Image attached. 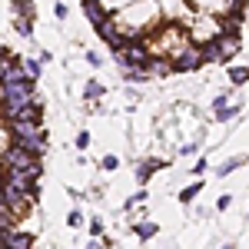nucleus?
<instances>
[{
    "label": "nucleus",
    "instance_id": "nucleus-1",
    "mask_svg": "<svg viewBox=\"0 0 249 249\" xmlns=\"http://www.w3.org/2000/svg\"><path fill=\"white\" fill-rule=\"evenodd\" d=\"M7 133L14 143H20L23 150H30V153L43 156L47 150V140H43V130H40L37 123H34V116H20V120H7Z\"/></svg>",
    "mask_w": 249,
    "mask_h": 249
},
{
    "label": "nucleus",
    "instance_id": "nucleus-2",
    "mask_svg": "<svg viewBox=\"0 0 249 249\" xmlns=\"http://www.w3.org/2000/svg\"><path fill=\"white\" fill-rule=\"evenodd\" d=\"M0 166L3 170H27L34 173V176H40V156L30 153V150H23L20 143H14V146H3V153H0Z\"/></svg>",
    "mask_w": 249,
    "mask_h": 249
},
{
    "label": "nucleus",
    "instance_id": "nucleus-3",
    "mask_svg": "<svg viewBox=\"0 0 249 249\" xmlns=\"http://www.w3.org/2000/svg\"><path fill=\"white\" fill-rule=\"evenodd\" d=\"M239 50V34H223V37H216L213 43H203V53H206V60H213V63H226V60L232 57Z\"/></svg>",
    "mask_w": 249,
    "mask_h": 249
},
{
    "label": "nucleus",
    "instance_id": "nucleus-4",
    "mask_svg": "<svg viewBox=\"0 0 249 249\" xmlns=\"http://www.w3.org/2000/svg\"><path fill=\"white\" fill-rule=\"evenodd\" d=\"M223 34H226L223 20H216V14H206L203 20H196V27H193L190 40H193V43H213V40L223 37Z\"/></svg>",
    "mask_w": 249,
    "mask_h": 249
},
{
    "label": "nucleus",
    "instance_id": "nucleus-5",
    "mask_svg": "<svg viewBox=\"0 0 249 249\" xmlns=\"http://www.w3.org/2000/svg\"><path fill=\"white\" fill-rule=\"evenodd\" d=\"M83 14H87V20L93 23L96 30H100V27H107V23L113 20V14H110L100 0H83Z\"/></svg>",
    "mask_w": 249,
    "mask_h": 249
},
{
    "label": "nucleus",
    "instance_id": "nucleus-6",
    "mask_svg": "<svg viewBox=\"0 0 249 249\" xmlns=\"http://www.w3.org/2000/svg\"><path fill=\"white\" fill-rule=\"evenodd\" d=\"M203 14H226V10H232L236 14V0H193Z\"/></svg>",
    "mask_w": 249,
    "mask_h": 249
},
{
    "label": "nucleus",
    "instance_id": "nucleus-7",
    "mask_svg": "<svg viewBox=\"0 0 249 249\" xmlns=\"http://www.w3.org/2000/svg\"><path fill=\"white\" fill-rule=\"evenodd\" d=\"M3 246H10V249H27V246H34V236H30V232H20V230H10L7 236H3Z\"/></svg>",
    "mask_w": 249,
    "mask_h": 249
},
{
    "label": "nucleus",
    "instance_id": "nucleus-8",
    "mask_svg": "<svg viewBox=\"0 0 249 249\" xmlns=\"http://www.w3.org/2000/svg\"><path fill=\"white\" fill-rule=\"evenodd\" d=\"M146 70L153 73V77H166V73H173V63H170V57H150L146 60Z\"/></svg>",
    "mask_w": 249,
    "mask_h": 249
},
{
    "label": "nucleus",
    "instance_id": "nucleus-9",
    "mask_svg": "<svg viewBox=\"0 0 249 249\" xmlns=\"http://www.w3.org/2000/svg\"><path fill=\"white\" fill-rule=\"evenodd\" d=\"M156 230H160V226H156L153 219H140V223H133L136 239H153V236H156Z\"/></svg>",
    "mask_w": 249,
    "mask_h": 249
},
{
    "label": "nucleus",
    "instance_id": "nucleus-10",
    "mask_svg": "<svg viewBox=\"0 0 249 249\" xmlns=\"http://www.w3.org/2000/svg\"><path fill=\"white\" fill-rule=\"evenodd\" d=\"M160 166H163L160 160H146V163H140V166H136V179H140V183H146V179H150Z\"/></svg>",
    "mask_w": 249,
    "mask_h": 249
},
{
    "label": "nucleus",
    "instance_id": "nucleus-11",
    "mask_svg": "<svg viewBox=\"0 0 249 249\" xmlns=\"http://www.w3.org/2000/svg\"><path fill=\"white\" fill-rule=\"evenodd\" d=\"M100 96H103V87H100L96 80L83 83V100H100Z\"/></svg>",
    "mask_w": 249,
    "mask_h": 249
},
{
    "label": "nucleus",
    "instance_id": "nucleus-12",
    "mask_svg": "<svg viewBox=\"0 0 249 249\" xmlns=\"http://www.w3.org/2000/svg\"><path fill=\"white\" fill-rule=\"evenodd\" d=\"M243 163H246V156H243V160H239V156H236V160H226L223 166H216V176H230V173L236 170V166H243Z\"/></svg>",
    "mask_w": 249,
    "mask_h": 249
},
{
    "label": "nucleus",
    "instance_id": "nucleus-13",
    "mask_svg": "<svg viewBox=\"0 0 249 249\" xmlns=\"http://www.w3.org/2000/svg\"><path fill=\"white\" fill-rule=\"evenodd\" d=\"M14 10H17V17H34V3L30 0H14Z\"/></svg>",
    "mask_w": 249,
    "mask_h": 249
},
{
    "label": "nucleus",
    "instance_id": "nucleus-14",
    "mask_svg": "<svg viewBox=\"0 0 249 249\" xmlns=\"http://www.w3.org/2000/svg\"><path fill=\"white\" fill-rule=\"evenodd\" d=\"M230 80L232 83H246L249 80V67H230Z\"/></svg>",
    "mask_w": 249,
    "mask_h": 249
},
{
    "label": "nucleus",
    "instance_id": "nucleus-15",
    "mask_svg": "<svg viewBox=\"0 0 249 249\" xmlns=\"http://www.w3.org/2000/svg\"><path fill=\"white\" fill-rule=\"evenodd\" d=\"M20 63H23V70H27V77H30V80L40 77V60H30V57H27V60H20Z\"/></svg>",
    "mask_w": 249,
    "mask_h": 249
},
{
    "label": "nucleus",
    "instance_id": "nucleus-16",
    "mask_svg": "<svg viewBox=\"0 0 249 249\" xmlns=\"http://www.w3.org/2000/svg\"><path fill=\"white\" fill-rule=\"evenodd\" d=\"M146 73H150L146 67H126V70H123V77H126V80H146Z\"/></svg>",
    "mask_w": 249,
    "mask_h": 249
},
{
    "label": "nucleus",
    "instance_id": "nucleus-17",
    "mask_svg": "<svg viewBox=\"0 0 249 249\" xmlns=\"http://www.w3.org/2000/svg\"><path fill=\"white\" fill-rule=\"evenodd\" d=\"M203 190V183H190V186H186V190L179 193V203H190V199H196V193Z\"/></svg>",
    "mask_w": 249,
    "mask_h": 249
},
{
    "label": "nucleus",
    "instance_id": "nucleus-18",
    "mask_svg": "<svg viewBox=\"0 0 249 249\" xmlns=\"http://www.w3.org/2000/svg\"><path fill=\"white\" fill-rule=\"evenodd\" d=\"M236 113H239V107H223V110H216V120H219V123H230Z\"/></svg>",
    "mask_w": 249,
    "mask_h": 249
},
{
    "label": "nucleus",
    "instance_id": "nucleus-19",
    "mask_svg": "<svg viewBox=\"0 0 249 249\" xmlns=\"http://www.w3.org/2000/svg\"><path fill=\"white\" fill-rule=\"evenodd\" d=\"M17 30H20V37H30V20L17 17Z\"/></svg>",
    "mask_w": 249,
    "mask_h": 249
},
{
    "label": "nucleus",
    "instance_id": "nucleus-20",
    "mask_svg": "<svg viewBox=\"0 0 249 249\" xmlns=\"http://www.w3.org/2000/svg\"><path fill=\"white\" fill-rule=\"evenodd\" d=\"M223 107H230V96H226V93H219L216 100H213V113H216V110H223Z\"/></svg>",
    "mask_w": 249,
    "mask_h": 249
},
{
    "label": "nucleus",
    "instance_id": "nucleus-21",
    "mask_svg": "<svg viewBox=\"0 0 249 249\" xmlns=\"http://www.w3.org/2000/svg\"><path fill=\"white\" fill-rule=\"evenodd\" d=\"M67 223H70L73 230H77V226H83V213H80V210H73V213H70V219H67Z\"/></svg>",
    "mask_w": 249,
    "mask_h": 249
},
{
    "label": "nucleus",
    "instance_id": "nucleus-22",
    "mask_svg": "<svg viewBox=\"0 0 249 249\" xmlns=\"http://www.w3.org/2000/svg\"><path fill=\"white\" fill-rule=\"evenodd\" d=\"M100 166H103V170H116V166H120V160H116V156H103V163H100Z\"/></svg>",
    "mask_w": 249,
    "mask_h": 249
},
{
    "label": "nucleus",
    "instance_id": "nucleus-23",
    "mask_svg": "<svg viewBox=\"0 0 249 249\" xmlns=\"http://www.w3.org/2000/svg\"><path fill=\"white\" fill-rule=\"evenodd\" d=\"M77 146H80V150H87V146H90V133H87V130L77 136Z\"/></svg>",
    "mask_w": 249,
    "mask_h": 249
},
{
    "label": "nucleus",
    "instance_id": "nucleus-24",
    "mask_svg": "<svg viewBox=\"0 0 249 249\" xmlns=\"http://www.w3.org/2000/svg\"><path fill=\"white\" fill-rule=\"evenodd\" d=\"M87 63H90V67H100L103 60H100V53H93V50H87Z\"/></svg>",
    "mask_w": 249,
    "mask_h": 249
},
{
    "label": "nucleus",
    "instance_id": "nucleus-25",
    "mask_svg": "<svg viewBox=\"0 0 249 249\" xmlns=\"http://www.w3.org/2000/svg\"><path fill=\"white\" fill-rule=\"evenodd\" d=\"M90 232H93V236H103V223L93 219V223H90Z\"/></svg>",
    "mask_w": 249,
    "mask_h": 249
},
{
    "label": "nucleus",
    "instance_id": "nucleus-26",
    "mask_svg": "<svg viewBox=\"0 0 249 249\" xmlns=\"http://www.w3.org/2000/svg\"><path fill=\"white\" fill-rule=\"evenodd\" d=\"M53 17H57V20L67 17V7H63V3H57V7H53Z\"/></svg>",
    "mask_w": 249,
    "mask_h": 249
},
{
    "label": "nucleus",
    "instance_id": "nucleus-27",
    "mask_svg": "<svg viewBox=\"0 0 249 249\" xmlns=\"http://www.w3.org/2000/svg\"><path fill=\"white\" fill-rule=\"evenodd\" d=\"M230 203H232L230 196H219V203H216V210H230Z\"/></svg>",
    "mask_w": 249,
    "mask_h": 249
},
{
    "label": "nucleus",
    "instance_id": "nucleus-28",
    "mask_svg": "<svg viewBox=\"0 0 249 249\" xmlns=\"http://www.w3.org/2000/svg\"><path fill=\"white\" fill-rule=\"evenodd\" d=\"M206 166H210L206 160H196V166H193V173H206Z\"/></svg>",
    "mask_w": 249,
    "mask_h": 249
},
{
    "label": "nucleus",
    "instance_id": "nucleus-29",
    "mask_svg": "<svg viewBox=\"0 0 249 249\" xmlns=\"http://www.w3.org/2000/svg\"><path fill=\"white\" fill-rule=\"evenodd\" d=\"M3 57H7V53H3V47H0V60H3Z\"/></svg>",
    "mask_w": 249,
    "mask_h": 249
},
{
    "label": "nucleus",
    "instance_id": "nucleus-30",
    "mask_svg": "<svg viewBox=\"0 0 249 249\" xmlns=\"http://www.w3.org/2000/svg\"><path fill=\"white\" fill-rule=\"evenodd\" d=\"M0 246H3V239H0Z\"/></svg>",
    "mask_w": 249,
    "mask_h": 249
}]
</instances>
